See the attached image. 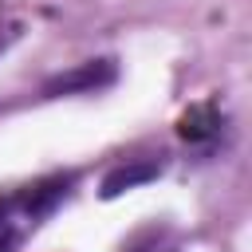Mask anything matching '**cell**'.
<instances>
[{"instance_id":"6da1fadb","label":"cell","mask_w":252,"mask_h":252,"mask_svg":"<svg viewBox=\"0 0 252 252\" xmlns=\"http://www.w3.org/2000/svg\"><path fill=\"white\" fill-rule=\"evenodd\" d=\"M177 138L197 161H213L232 146V118L217 98L189 102L177 118Z\"/></svg>"},{"instance_id":"7a4b0ae2","label":"cell","mask_w":252,"mask_h":252,"mask_svg":"<svg viewBox=\"0 0 252 252\" xmlns=\"http://www.w3.org/2000/svg\"><path fill=\"white\" fill-rule=\"evenodd\" d=\"M122 67H118V55H94V59H83L67 71H55L39 83L35 98L39 102H51V98H87V94H102L118 83Z\"/></svg>"},{"instance_id":"3957f363","label":"cell","mask_w":252,"mask_h":252,"mask_svg":"<svg viewBox=\"0 0 252 252\" xmlns=\"http://www.w3.org/2000/svg\"><path fill=\"white\" fill-rule=\"evenodd\" d=\"M169 161H173V154L165 146H134V150L118 154L106 165V173L98 181V197L114 201V197H122V193H130L138 185H150V181H158L169 169Z\"/></svg>"},{"instance_id":"277c9868","label":"cell","mask_w":252,"mask_h":252,"mask_svg":"<svg viewBox=\"0 0 252 252\" xmlns=\"http://www.w3.org/2000/svg\"><path fill=\"white\" fill-rule=\"evenodd\" d=\"M35 228H39V220L32 217V209L24 201V189L16 185V189L0 193V252H16L24 244V236Z\"/></svg>"},{"instance_id":"5b68a950","label":"cell","mask_w":252,"mask_h":252,"mask_svg":"<svg viewBox=\"0 0 252 252\" xmlns=\"http://www.w3.org/2000/svg\"><path fill=\"white\" fill-rule=\"evenodd\" d=\"M122 252H181V248H177V240H173V228H165V224H146L142 232H134V236L122 244Z\"/></svg>"},{"instance_id":"8992f818","label":"cell","mask_w":252,"mask_h":252,"mask_svg":"<svg viewBox=\"0 0 252 252\" xmlns=\"http://www.w3.org/2000/svg\"><path fill=\"white\" fill-rule=\"evenodd\" d=\"M16 39H20V24H16V20H8V16L0 12V55H4Z\"/></svg>"}]
</instances>
